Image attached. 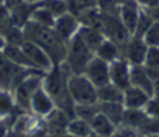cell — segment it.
<instances>
[{
	"label": "cell",
	"instance_id": "cell-25",
	"mask_svg": "<svg viewBox=\"0 0 159 137\" xmlns=\"http://www.w3.org/2000/svg\"><path fill=\"white\" fill-rule=\"evenodd\" d=\"M67 133H70V135L75 137H89L92 135V129H91L89 122L82 120L80 118H73L69 122Z\"/></svg>",
	"mask_w": 159,
	"mask_h": 137
},
{
	"label": "cell",
	"instance_id": "cell-19",
	"mask_svg": "<svg viewBox=\"0 0 159 137\" xmlns=\"http://www.w3.org/2000/svg\"><path fill=\"white\" fill-rule=\"evenodd\" d=\"M147 120H148V116H147L144 109H127L126 108L121 126L140 133V130L143 129V126L145 125Z\"/></svg>",
	"mask_w": 159,
	"mask_h": 137
},
{
	"label": "cell",
	"instance_id": "cell-33",
	"mask_svg": "<svg viewBox=\"0 0 159 137\" xmlns=\"http://www.w3.org/2000/svg\"><path fill=\"white\" fill-rule=\"evenodd\" d=\"M141 135L149 136V135H159V119L148 118V120L145 122V125L143 126V129L140 130Z\"/></svg>",
	"mask_w": 159,
	"mask_h": 137
},
{
	"label": "cell",
	"instance_id": "cell-41",
	"mask_svg": "<svg viewBox=\"0 0 159 137\" xmlns=\"http://www.w3.org/2000/svg\"><path fill=\"white\" fill-rule=\"evenodd\" d=\"M61 137H75V136H73V135H70V133H66V135H63Z\"/></svg>",
	"mask_w": 159,
	"mask_h": 137
},
{
	"label": "cell",
	"instance_id": "cell-17",
	"mask_svg": "<svg viewBox=\"0 0 159 137\" xmlns=\"http://www.w3.org/2000/svg\"><path fill=\"white\" fill-rule=\"evenodd\" d=\"M35 7H36V3H31L25 0L24 3H21L20 6L10 10V16L14 25H17L20 28H24L31 21V16H32V11L35 10Z\"/></svg>",
	"mask_w": 159,
	"mask_h": 137
},
{
	"label": "cell",
	"instance_id": "cell-10",
	"mask_svg": "<svg viewBox=\"0 0 159 137\" xmlns=\"http://www.w3.org/2000/svg\"><path fill=\"white\" fill-rule=\"evenodd\" d=\"M141 14V7L137 4L135 0H123L119 6V17H120L126 30L133 35L137 27L138 18Z\"/></svg>",
	"mask_w": 159,
	"mask_h": 137
},
{
	"label": "cell",
	"instance_id": "cell-38",
	"mask_svg": "<svg viewBox=\"0 0 159 137\" xmlns=\"http://www.w3.org/2000/svg\"><path fill=\"white\" fill-rule=\"evenodd\" d=\"M8 130H10V127L6 125L4 120H2V119H0V137H6V136H7Z\"/></svg>",
	"mask_w": 159,
	"mask_h": 137
},
{
	"label": "cell",
	"instance_id": "cell-34",
	"mask_svg": "<svg viewBox=\"0 0 159 137\" xmlns=\"http://www.w3.org/2000/svg\"><path fill=\"white\" fill-rule=\"evenodd\" d=\"M135 2L143 10H148V8L155 7V6L159 4V0H135Z\"/></svg>",
	"mask_w": 159,
	"mask_h": 137
},
{
	"label": "cell",
	"instance_id": "cell-14",
	"mask_svg": "<svg viewBox=\"0 0 159 137\" xmlns=\"http://www.w3.org/2000/svg\"><path fill=\"white\" fill-rule=\"evenodd\" d=\"M131 85L137 88H141L145 92H148L152 97V78L149 77L148 71L144 64H135L131 66V74H130Z\"/></svg>",
	"mask_w": 159,
	"mask_h": 137
},
{
	"label": "cell",
	"instance_id": "cell-9",
	"mask_svg": "<svg viewBox=\"0 0 159 137\" xmlns=\"http://www.w3.org/2000/svg\"><path fill=\"white\" fill-rule=\"evenodd\" d=\"M110 66V83L119 87L120 90H126L131 85L130 74H131V64L123 58L112 62Z\"/></svg>",
	"mask_w": 159,
	"mask_h": 137
},
{
	"label": "cell",
	"instance_id": "cell-16",
	"mask_svg": "<svg viewBox=\"0 0 159 137\" xmlns=\"http://www.w3.org/2000/svg\"><path fill=\"white\" fill-rule=\"evenodd\" d=\"M89 125L91 129H92V133L102 137H112L117 130V126L101 112H98L93 116V119L89 122Z\"/></svg>",
	"mask_w": 159,
	"mask_h": 137
},
{
	"label": "cell",
	"instance_id": "cell-6",
	"mask_svg": "<svg viewBox=\"0 0 159 137\" xmlns=\"http://www.w3.org/2000/svg\"><path fill=\"white\" fill-rule=\"evenodd\" d=\"M21 48L36 70H41V71H43V73H46V71H49L50 68L55 66L52 59H50V56L48 55L39 45L25 39L21 44Z\"/></svg>",
	"mask_w": 159,
	"mask_h": 137
},
{
	"label": "cell",
	"instance_id": "cell-13",
	"mask_svg": "<svg viewBox=\"0 0 159 137\" xmlns=\"http://www.w3.org/2000/svg\"><path fill=\"white\" fill-rule=\"evenodd\" d=\"M149 98L151 95L148 92L134 85H130L123 91V105L127 109H144Z\"/></svg>",
	"mask_w": 159,
	"mask_h": 137
},
{
	"label": "cell",
	"instance_id": "cell-43",
	"mask_svg": "<svg viewBox=\"0 0 159 137\" xmlns=\"http://www.w3.org/2000/svg\"><path fill=\"white\" fill-rule=\"evenodd\" d=\"M144 136V135H143ZM145 137H159V135H149V136H145Z\"/></svg>",
	"mask_w": 159,
	"mask_h": 137
},
{
	"label": "cell",
	"instance_id": "cell-36",
	"mask_svg": "<svg viewBox=\"0 0 159 137\" xmlns=\"http://www.w3.org/2000/svg\"><path fill=\"white\" fill-rule=\"evenodd\" d=\"M152 97L159 98V74L152 78Z\"/></svg>",
	"mask_w": 159,
	"mask_h": 137
},
{
	"label": "cell",
	"instance_id": "cell-29",
	"mask_svg": "<svg viewBox=\"0 0 159 137\" xmlns=\"http://www.w3.org/2000/svg\"><path fill=\"white\" fill-rule=\"evenodd\" d=\"M154 20L151 18L148 13L145 10L141 8V14H140V18H138V22H137V27H135V31L133 34V36H137V38H143L145 35V32L149 30L152 24H154Z\"/></svg>",
	"mask_w": 159,
	"mask_h": 137
},
{
	"label": "cell",
	"instance_id": "cell-2",
	"mask_svg": "<svg viewBox=\"0 0 159 137\" xmlns=\"http://www.w3.org/2000/svg\"><path fill=\"white\" fill-rule=\"evenodd\" d=\"M95 53L87 46L82 38L77 32L69 42H67V53L66 59L61 64L67 67L71 74H84L85 68Z\"/></svg>",
	"mask_w": 159,
	"mask_h": 137
},
{
	"label": "cell",
	"instance_id": "cell-12",
	"mask_svg": "<svg viewBox=\"0 0 159 137\" xmlns=\"http://www.w3.org/2000/svg\"><path fill=\"white\" fill-rule=\"evenodd\" d=\"M56 108L55 101L52 99V97L46 92V90L42 85L41 88L35 91V94L31 98V113L38 118L43 119L45 116H48L53 109Z\"/></svg>",
	"mask_w": 159,
	"mask_h": 137
},
{
	"label": "cell",
	"instance_id": "cell-15",
	"mask_svg": "<svg viewBox=\"0 0 159 137\" xmlns=\"http://www.w3.org/2000/svg\"><path fill=\"white\" fill-rule=\"evenodd\" d=\"M2 52H3V55H4L11 63L16 64V66L22 67V68H35L32 66V63L30 62V59L27 58L25 52L22 50L21 45L7 44Z\"/></svg>",
	"mask_w": 159,
	"mask_h": 137
},
{
	"label": "cell",
	"instance_id": "cell-8",
	"mask_svg": "<svg viewBox=\"0 0 159 137\" xmlns=\"http://www.w3.org/2000/svg\"><path fill=\"white\" fill-rule=\"evenodd\" d=\"M80 27H81L80 20L75 16H73L71 13L67 11V13H64L63 16L57 17V18L55 20L53 30H55V32L57 34L59 38L67 44V42L80 31Z\"/></svg>",
	"mask_w": 159,
	"mask_h": 137
},
{
	"label": "cell",
	"instance_id": "cell-18",
	"mask_svg": "<svg viewBox=\"0 0 159 137\" xmlns=\"http://www.w3.org/2000/svg\"><path fill=\"white\" fill-rule=\"evenodd\" d=\"M98 109L107 119H110L117 127L121 126L123 115L126 111L123 102H98Z\"/></svg>",
	"mask_w": 159,
	"mask_h": 137
},
{
	"label": "cell",
	"instance_id": "cell-7",
	"mask_svg": "<svg viewBox=\"0 0 159 137\" xmlns=\"http://www.w3.org/2000/svg\"><path fill=\"white\" fill-rule=\"evenodd\" d=\"M84 74L92 81V84L96 88L110 83V66L107 62L93 56L91 62L88 63Z\"/></svg>",
	"mask_w": 159,
	"mask_h": 137
},
{
	"label": "cell",
	"instance_id": "cell-28",
	"mask_svg": "<svg viewBox=\"0 0 159 137\" xmlns=\"http://www.w3.org/2000/svg\"><path fill=\"white\" fill-rule=\"evenodd\" d=\"M39 4L43 6L45 8H48L56 18L69 11L66 0H42V2H39Z\"/></svg>",
	"mask_w": 159,
	"mask_h": 137
},
{
	"label": "cell",
	"instance_id": "cell-27",
	"mask_svg": "<svg viewBox=\"0 0 159 137\" xmlns=\"http://www.w3.org/2000/svg\"><path fill=\"white\" fill-rule=\"evenodd\" d=\"M74 112H75V118L91 122L93 119V116L99 112L98 104H75Z\"/></svg>",
	"mask_w": 159,
	"mask_h": 137
},
{
	"label": "cell",
	"instance_id": "cell-42",
	"mask_svg": "<svg viewBox=\"0 0 159 137\" xmlns=\"http://www.w3.org/2000/svg\"><path fill=\"white\" fill-rule=\"evenodd\" d=\"M27 2H31V3H39V2H42V0H27Z\"/></svg>",
	"mask_w": 159,
	"mask_h": 137
},
{
	"label": "cell",
	"instance_id": "cell-39",
	"mask_svg": "<svg viewBox=\"0 0 159 137\" xmlns=\"http://www.w3.org/2000/svg\"><path fill=\"white\" fill-rule=\"evenodd\" d=\"M6 137H28V136H27V135H24V133H20V132H16V130L10 129Z\"/></svg>",
	"mask_w": 159,
	"mask_h": 137
},
{
	"label": "cell",
	"instance_id": "cell-1",
	"mask_svg": "<svg viewBox=\"0 0 159 137\" xmlns=\"http://www.w3.org/2000/svg\"><path fill=\"white\" fill-rule=\"evenodd\" d=\"M22 31L25 39L39 45L50 56L55 66H59L64 62L67 53V44L59 38L52 27H42L30 21L22 28Z\"/></svg>",
	"mask_w": 159,
	"mask_h": 137
},
{
	"label": "cell",
	"instance_id": "cell-26",
	"mask_svg": "<svg viewBox=\"0 0 159 137\" xmlns=\"http://www.w3.org/2000/svg\"><path fill=\"white\" fill-rule=\"evenodd\" d=\"M66 2L67 7H69V13H71L77 18L80 16H82L85 11L99 6L98 0H66Z\"/></svg>",
	"mask_w": 159,
	"mask_h": 137
},
{
	"label": "cell",
	"instance_id": "cell-3",
	"mask_svg": "<svg viewBox=\"0 0 159 137\" xmlns=\"http://www.w3.org/2000/svg\"><path fill=\"white\" fill-rule=\"evenodd\" d=\"M43 76H45L43 71L34 70L18 85H16L13 88L14 101H16V105L21 111L31 113V98L35 94V91L42 87Z\"/></svg>",
	"mask_w": 159,
	"mask_h": 137
},
{
	"label": "cell",
	"instance_id": "cell-35",
	"mask_svg": "<svg viewBox=\"0 0 159 137\" xmlns=\"http://www.w3.org/2000/svg\"><path fill=\"white\" fill-rule=\"evenodd\" d=\"M145 11L149 14V16H151V18L154 20L155 22H159V4L155 6V7L148 8V10H145Z\"/></svg>",
	"mask_w": 159,
	"mask_h": 137
},
{
	"label": "cell",
	"instance_id": "cell-23",
	"mask_svg": "<svg viewBox=\"0 0 159 137\" xmlns=\"http://www.w3.org/2000/svg\"><path fill=\"white\" fill-rule=\"evenodd\" d=\"M17 105L11 90L0 88V119H6L16 111Z\"/></svg>",
	"mask_w": 159,
	"mask_h": 137
},
{
	"label": "cell",
	"instance_id": "cell-21",
	"mask_svg": "<svg viewBox=\"0 0 159 137\" xmlns=\"http://www.w3.org/2000/svg\"><path fill=\"white\" fill-rule=\"evenodd\" d=\"M80 36L82 38V41L87 44V46L95 53V50L98 49V46L102 44V41L105 39V35L102 34V31L98 27H88V25H81L78 31Z\"/></svg>",
	"mask_w": 159,
	"mask_h": 137
},
{
	"label": "cell",
	"instance_id": "cell-5",
	"mask_svg": "<svg viewBox=\"0 0 159 137\" xmlns=\"http://www.w3.org/2000/svg\"><path fill=\"white\" fill-rule=\"evenodd\" d=\"M148 46L145 45L143 38H137V36H130L123 45H120V52L121 58L126 59L131 66L135 64H144V59H145V53Z\"/></svg>",
	"mask_w": 159,
	"mask_h": 137
},
{
	"label": "cell",
	"instance_id": "cell-24",
	"mask_svg": "<svg viewBox=\"0 0 159 137\" xmlns=\"http://www.w3.org/2000/svg\"><path fill=\"white\" fill-rule=\"evenodd\" d=\"M55 20H56V17L53 16L48 8H45L43 6L36 3V7H35V10L32 11V16H31V21L38 25H42V27H52L53 28Z\"/></svg>",
	"mask_w": 159,
	"mask_h": 137
},
{
	"label": "cell",
	"instance_id": "cell-11",
	"mask_svg": "<svg viewBox=\"0 0 159 137\" xmlns=\"http://www.w3.org/2000/svg\"><path fill=\"white\" fill-rule=\"evenodd\" d=\"M69 122L70 118L57 108H55L49 115L43 118V123L50 137H61L63 135H66Z\"/></svg>",
	"mask_w": 159,
	"mask_h": 137
},
{
	"label": "cell",
	"instance_id": "cell-37",
	"mask_svg": "<svg viewBox=\"0 0 159 137\" xmlns=\"http://www.w3.org/2000/svg\"><path fill=\"white\" fill-rule=\"evenodd\" d=\"M25 0H4V6L8 8V10H13L14 7L20 6L21 3H24Z\"/></svg>",
	"mask_w": 159,
	"mask_h": 137
},
{
	"label": "cell",
	"instance_id": "cell-20",
	"mask_svg": "<svg viewBox=\"0 0 159 137\" xmlns=\"http://www.w3.org/2000/svg\"><path fill=\"white\" fill-rule=\"evenodd\" d=\"M95 56L102 60L112 63V62L117 60L119 58H121V52H120V45L116 42L110 41V39L105 38L102 41V44L98 46V49L95 50Z\"/></svg>",
	"mask_w": 159,
	"mask_h": 137
},
{
	"label": "cell",
	"instance_id": "cell-4",
	"mask_svg": "<svg viewBox=\"0 0 159 137\" xmlns=\"http://www.w3.org/2000/svg\"><path fill=\"white\" fill-rule=\"evenodd\" d=\"M67 87L75 104H98V88L85 74H71Z\"/></svg>",
	"mask_w": 159,
	"mask_h": 137
},
{
	"label": "cell",
	"instance_id": "cell-40",
	"mask_svg": "<svg viewBox=\"0 0 159 137\" xmlns=\"http://www.w3.org/2000/svg\"><path fill=\"white\" fill-rule=\"evenodd\" d=\"M6 45H7V41L4 39V36H3V35H0V50L4 49Z\"/></svg>",
	"mask_w": 159,
	"mask_h": 137
},
{
	"label": "cell",
	"instance_id": "cell-32",
	"mask_svg": "<svg viewBox=\"0 0 159 137\" xmlns=\"http://www.w3.org/2000/svg\"><path fill=\"white\" fill-rule=\"evenodd\" d=\"M147 116L148 118H154V119H159V98L157 97H151L147 102V105L144 106Z\"/></svg>",
	"mask_w": 159,
	"mask_h": 137
},
{
	"label": "cell",
	"instance_id": "cell-22",
	"mask_svg": "<svg viewBox=\"0 0 159 137\" xmlns=\"http://www.w3.org/2000/svg\"><path fill=\"white\" fill-rule=\"evenodd\" d=\"M98 102H123V90L112 83L98 87Z\"/></svg>",
	"mask_w": 159,
	"mask_h": 137
},
{
	"label": "cell",
	"instance_id": "cell-30",
	"mask_svg": "<svg viewBox=\"0 0 159 137\" xmlns=\"http://www.w3.org/2000/svg\"><path fill=\"white\" fill-rule=\"evenodd\" d=\"M144 66L147 68H159V46H148Z\"/></svg>",
	"mask_w": 159,
	"mask_h": 137
},
{
	"label": "cell",
	"instance_id": "cell-31",
	"mask_svg": "<svg viewBox=\"0 0 159 137\" xmlns=\"http://www.w3.org/2000/svg\"><path fill=\"white\" fill-rule=\"evenodd\" d=\"M147 46H159V22H154L143 36Z\"/></svg>",
	"mask_w": 159,
	"mask_h": 137
},
{
	"label": "cell",
	"instance_id": "cell-44",
	"mask_svg": "<svg viewBox=\"0 0 159 137\" xmlns=\"http://www.w3.org/2000/svg\"><path fill=\"white\" fill-rule=\"evenodd\" d=\"M89 137H102V136H98V135H95V133H92Z\"/></svg>",
	"mask_w": 159,
	"mask_h": 137
}]
</instances>
